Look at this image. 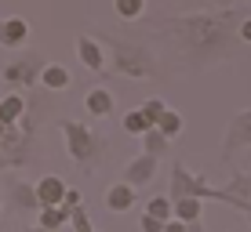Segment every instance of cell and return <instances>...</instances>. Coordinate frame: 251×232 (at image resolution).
<instances>
[{
	"mask_svg": "<svg viewBox=\"0 0 251 232\" xmlns=\"http://www.w3.org/2000/svg\"><path fill=\"white\" fill-rule=\"evenodd\" d=\"M160 29L189 65H204L219 58L229 44V33H237V11H189V15H160L150 22Z\"/></svg>",
	"mask_w": 251,
	"mask_h": 232,
	"instance_id": "cell-1",
	"label": "cell"
},
{
	"mask_svg": "<svg viewBox=\"0 0 251 232\" xmlns=\"http://www.w3.org/2000/svg\"><path fill=\"white\" fill-rule=\"evenodd\" d=\"M58 131L66 138V152L73 163H80L84 170H95L106 156V138L95 127L80 124V120H58Z\"/></svg>",
	"mask_w": 251,
	"mask_h": 232,
	"instance_id": "cell-2",
	"label": "cell"
},
{
	"mask_svg": "<svg viewBox=\"0 0 251 232\" xmlns=\"http://www.w3.org/2000/svg\"><path fill=\"white\" fill-rule=\"evenodd\" d=\"M102 44L109 47V55H113V73L120 76H131V80H150V76H157V58H153L150 47L142 44H131V40H120V37H102Z\"/></svg>",
	"mask_w": 251,
	"mask_h": 232,
	"instance_id": "cell-3",
	"label": "cell"
},
{
	"mask_svg": "<svg viewBox=\"0 0 251 232\" xmlns=\"http://www.w3.org/2000/svg\"><path fill=\"white\" fill-rule=\"evenodd\" d=\"M44 55L40 51H25V55H15L11 62L4 65V84L15 91H29L40 87V73H44Z\"/></svg>",
	"mask_w": 251,
	"mask_h": 232,
	"instance_id": "cell-4",
	"label": "cell"
},
{
	"mask_svg": "<svg viewBox=\"0 0 251 232\" xmlns=\"http://www.w3.org/2000/svg\"><path fill=\"white\" fill-rule=\"evenodd\" d=\"M55 98H58V94H55V91H44V87H40V91H37V87L25 91V116L19 120L22 131L37 134L40 127H44L51 116H55Z\"/></svg>",
	"mask_w": 251,
	"mask_h": 232,
	"instance_id": "cell-5",
	"label": "cell"
},
{
	"mask_svg": "<svg viewBox=\"0 0 251 232\" xmlns=\"http://www.w3.org/2000/svg\"><path fill=\"white\" fill-rule=\"evenodd\" d=\"M186 196L211 200V185H207L201 174H189L182 163H171V203H175V200H186Z\"/></svg>",
	"mask_w": 251,
	"mask_h": 232,
	"instance_id": "cell-6",
	"label": "cell"
},
{
	"mask_svg": "<svg viewBox=\"0 0 251 232\" xmlns=\"http://www.w3.org/2000/svg\"><path fill=\"white\" fill-rule=\"evenodd\" d=\"M33 142H37V134L22 131L19 124H11V131H7V138L0 142V149H4V156L11 160V167H25V163L33 160Z\"/></svg>",
	"mask_w": 251,
	"mask_h": 232,
	"instance_id": "cell-7",
	"label": "cell"
},
{
	"mask_svg": "<svg viewBox=\"0 0 251 232\" xmlns=\"http://www.w3.org/2000/svg\"><path fill=\"white\" fill-rule=\"evenodd\" d=\"M76 58H80V65L95 76H102L109 69V58H106V44H102L99 37H88V33H80L76 37Z\"/></svg>",
	"mask_w": 251,
	"mask_h": 232,
	"instance_id": "cell-8",
	"label": "cell"
},
{
	"mask_svg": "<svg viewBox=\"0 0 251 232\" xmlns=\"http://www.w3.org/2000/svg\"><path fill=\"white\" fill-rule=\"evenodd\" d=\"M120 178H124L127 185H135V189H138V185H150L153 178H157V156H150V152H138V156L124 167V174H120Z\"/></svg>",
	"mask_w": 251,
	"mask_h": 232,
	"instance_id": "cell-9",
	"label": "cell"
},
{
	"mask_svg": "<svg viewBox=\"0 0 251 232\" xmlns=\"http://www.w3.org/2000/svg\"><path fill=\"white\" fill-rule=\"evenodd\" d=\"M244 145H251V109L248 113H240V116H233L229 120V131H226V142H222V156L229 160V152H237V149H244Z\"/></svg>",
	"mask_w": 251,
	"mask_h": 232,
	"instance_id": "cell-10",
	"label": "cell"
},
{
	"mask_svg": "<svg viewBox=\"0 0 251 232\" xmlns=\"http://www.w3.org/2000/svg\"><path fill=\"white\" fill-rule=\"evenodd\" d=\"M113 109H117V94L109 87H91L88 94H84V113H88L91 120L113 116Z\"/></svg>",
	"mask_w": 251,
	"mask_h": 232,
	"instance_id": "cell-11",
	"label": "cell"
},
{
	"mask_svg": "<svg viewBox=\"0 0 251 232\" xmlns=\"http://www.w3.org/2000/svg\"><path fill=\"white\" fill-rule=\"evenodd\" d=\"M4 203L11 211H40V196H37V185H25V182H11L7 185V196H4Z\"/></svg>",
	"mask_w": 251,
	"mask_h": 232,
	"instance_id": "cell-12",
	"label": "cell"
},
{
	"mask_svg": "<svg viewBox=\"0 0 251 232\" xmlns=\"http://www.w3.org/2000/svg\"><path fill=\"white\" fill-rule=\"evenodd\" d=\"M135 200H138V189H135V185H127L124 178L106 189V211H113V214L131 211V207H135Z\"/></svg>",
	"mask_w": 251,
	"mask_h": 232,
	"instance_id": "cell-13",
	"label": "cell"
},
{
	"mask_svg": "<svg viewBox=\"0 0 251 232\" xmlns=\"http://www.w3.org/2000/svg\"><path fill=\"white\" fill-rule=\"evenodd\" d=\"M29 40V22L25 19H0V47L22 51Z\"/></svg>",
	"mask_w": 251,
	"mask_h": 232,
	"instance_id": "cell-14",
	"label": "cell"
},
{
	"mask_svg": "<svg viewBox=\"0 0 251 232\" xmlns=\"http://www.w3.org/2000/svg\"><path fill=\"white\" fill-rule=\"evenodd\" d=\"M66 178H58V174H44L37 182V196H40V207H58V203L66 200Z\"/></svg>",
	"mask_w": 251,
	"mask_h": 232,
	"instance_id": "cell-15",
	"label": "cell"
},
{
	"mask_svg": "<svg viewBox=\"0 0 251 232\" xmlns=\"http://www.w3.org/2000/svg\"><path fill=\"white\" fill-rule=\"evenodd\" d=\"M40 87L62 94V91L69 87V69H66V65H58V62H48L44 73H40Z\"/></svg>",
	"mask_w": 251,
	"mask_h": 232,
	"instance_id": "cell-16",
	"label": "cell"
},
{
	"mask_svg": "<svg viewBox=\"0 0 251 232\" xmlns=\"http://www.w3.org/2000/svg\"><path fill=\"white\" fill-rule=\"evenodd\" d=\"M25 116V94L11 91L0 98V124H19V120Z\"/></svg>",
	"mask_w": 251,
	"mask_h": 232,
	"instance_id": "cell-17",
	"label": "cell"
},
{
	"mask_svg": "<svg viewBox=\"0 0 251 232\" xmlns=\"http://www.w3.org/2000/svg\"><path fill=\"white\" fill-rule=\"evenodd\" d=\"M138 142H142V152H150V156H157V160L171 152V138H168L164 131H157V127H153V131H146Z\"/></svg>",
	"mask_w": 251,
	"mask_h": 232,
	"instance_id": "cell-18",
	"label": "cell"
},
{
	"mask_svg": "<svg viewBox=\"0 0 251 232\" xmlns=\"http://www.w3.org/2000/svg\"><path fill=\"white\" fill-rule=\"evenodd\" d=\"M69 214H73V211H69L66 203H58V207H40V221H37V225L40 229H66Z\"/></svg>",
	"mask_w": 251,
	"mask_h": 232,
	"instance_id": "cell-19",
	"label": "cell"
},
{
	"mask_svg": "<svg viewBox=\"0 0 251 232\" xmlns=\"http://www.w3.org/2000/svg\"><path fill=\"white\" fill-rule=\"evenodd\" d=\"M120 124H124V131H127V134H138V138H142L146 131H153V127H157L150 116H146V109H142V105H138V109H131V113H127L124 120H120Z\"/></svg>",
	"mask_w": 251,
	"mask_h": 232,
	"instance_id": "cell-20",
	"label": "cell"
},
{
	"mask_svg": "<svg viewBox=\"0 0 251 232\" xmlns=\"http://www.w3.org/2000/svg\"><path fill=\"white\" fill-rule=\"evenodd\" d=\"M175 218H178V221H186V225L201 221V200H197V196H186V200H175Z\"/></svg>",
	"mask_w": 251,
	"mask_h": 232,
	"instance_id": "cell-21",
	"label": "cell"
},
{
	"mask_svg": "<svg viewBox=\"0 0 251 232\" xmlns=\"http://www.w3.org/2000/svg\"><path fill=\"white\" fill-rule=\"evenodd\" d=\"M113 11L124 22H138L146 15V0H113Z\"/></svg>",
	"mask_w": 251,
	"mask_h": 232,
	"instance_id": "cell-22",
	"label": "cell"
},
{
	"mask_svg": "<svg viewBox=\"0 0 251 232\" xmlns=\"http://www.w3.org/2000/svg\"><path fill=\"white\" fill-rule=\"evenodd\" d=\"M182 113H175V109H164V116L157 120V131H164L168 134V138H178V134H182Z\"/></svg>",
	"mask_w": 251,
	"mask_h": 232,
	"instance_id": "cell-23",
	"label": "cell"
},
{
	"mask_svg": "<svg viewBox=\"0 0 251 232\" xmlns=\"http://www.w3.org/2000/svg\"><path fill=\"white\" fill-rule=\"evenodd\" d=\"M146 214H153V218H160V221H171L175 218V203H171V196H153V200L146 203Z\"/></svg>",
	"mask_w": 251,
	"mask_h": 232,
	"instance_id": "cell-24",
	"label": "cell"
},
{
	"mask_svg": "<svg viewBox=\"0 0 251 232\" xmlns=\"http://www.w3.org/2000/svg\"><path fill=\"white\" fill-rule=\"evenodd\" d=\"M69 211H73V214H69V229H73V232H95L91 214L84 211V203H80V207H69Z\"/></svg>",
	"mask_w": 251,
	"mask_h": 232,
	"instance_id": "cell-25",
	"label": "cell"
},
{
	"mask_svg": "<svg viewBox=\"0 0 251 232\" xmlns=\"http://www.w3.org/2000/svg\"><path fill=\"white\" fill-rule=\"evenodd\" d=\"M164 225H168V221H160V218H153V214H146V211H142V221H138V232H164Z\"/></svg>",
	"mask_w": 251,
	"mask_h": 232,
	"instance_id": "cell-26",
	"label": "cell"
},
{
	"mask_svg": "<svg viewBox=\"0 0 251 232\" xmlns=\"http://www.w3.org/2000/svg\"><path fill=\"white\" fill-rule=\"evenodd\" d=\"M142 109H146V116H150L153 124H157V120L164 116V109H168V105H164L160 98H150V102H142Z\"/></svg>",
	"mask_w": 251,
	"mask_h": 232,
	"instance_id": "cell-27",
	"label": "cell"
},
{
	"mask_svg": "<svg viewBox=\"0 0 251 232\" xmlns=\"http://www.w3.org/2000/svg\"><path fill=\"white\" fill-rule=\"evenodd\" d=\"M62 203H66V207H80V203H84V196L76 192V189H66V200H62Z\"/></svg>",
	"mask_w": 251,
	"mask_h": 232,
	"instance_id": "cell-28",
	"label": "cell"
},
{
	"mask_svg": "<svg viewBox=\"0 0 251 232\" xmlns=\"http://www.w3.org/2000/svg\"><path fill=\"white\" fill-rule=\"evenodd\" d=\"M189 225H186V221H178V218H171L168 221V225H164V232H186Z\"/></svg>",
	"mask_w": 251,
	"mask_h": 232,
	"instance_id": "cell-29",
	"label": "cell"
},
{
	"mask_svg": "<svg viewBox=\"0 0 251 232\" xmlns=\"http://www.w3.org/2000/svg\"><path fill=\"white\" fill-rule=\"evenodd\" d=\"M237 33H240V40H248V44H251V19L240 22V25H237Z\"/></svg>",
	"mask_w": 251,
	"mask_h": 232,
	"instance_id": "cell-30",
	"label": "cell"
},
{
	"mask_svg": "<svg viewBox=\"0 0 251 232\" xmlns=\"http://www.w3.org/2000/svg\"><path fill=\"white\" fill-rule=\"evenodd\" d=\"M0 170H11V160L4 156V149H0Z\"/></svg>",
	"mask_w": 251,
	"mask_h": 232,
	"instance_id": "cell-31",
	"label": "cell"
},
{
	"mask_svg": "<svg viewBox=\"0 0 251 232\" xmlns=\"http://www.w3.org/2000/svg\"><path fill=\"white\" fill-rule=\"evenodd\" d=\"M29 232H73V229H40L37 225V229H29Z\"/></svg>",
	"mask_w": 251,
	"mask_h": 232,
	"instance_id": "cell-32",
	"label": "cell"
},
{
	"mask_svg": "<svg viewBox=\"0 0 251 232\" xmlns=\"http://www.w3.org/2000/svg\"><path fill=\"white\" fill-rule=\"evenodd\" d=\"M7 131H11V124H0V142L7 138Z\"/></svg>",
	"mask_w": 251,
	"mask_h": 232,
	"instance_id": "cell-33",
	"label": "cell"
},
{
	"mask_svg": "<svg viewBox=\"0 0 251 232\" xmlns=\"http://www.w3.org/2000/svg\"><path fill=\"white\" fill-rule=\"evenodd\" d=\"M0 214H4V196H0Z\"/></svg>",
	"mask_w": 251,
	"mask_h": 232,
	"instance_id": "cell-34",
	"label": "cell"
},
{
	"mask_svg": "<svg viewBox=\"0 0 251 232\" xmlns=\"http://www.w3.org/2000/svg\"><path fill=\"white\" fill-rule=\"evenodd\" d=\"M95 232H99V229H95Z\"/></svg>",
	"mask_w": 251,
	"mask_h": 232,
	"instance_id": "cell-35",
	"label": "cell"
}]
</instances>
